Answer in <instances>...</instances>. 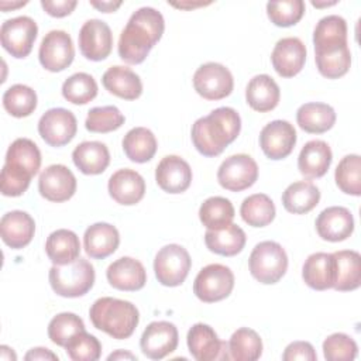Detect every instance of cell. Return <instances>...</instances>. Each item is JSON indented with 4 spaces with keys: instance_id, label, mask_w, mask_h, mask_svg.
Segmentation results:
<instances>
[{
    "instance_id": "6da1fadb",
    "label": "cell",
    "mask_w": 361,
    "mask_h": 361,
    "mask_svg": "<svg viewBox=\"0 0 361 361\" xmlns=\"http://www.w3.org/2000/svg\"><path fill=\"white\" fill-rule=\"evenodd\" d=\"M165 31L164 16L154 7H141L131 14L118 38V55L130 63L145 61Z\"/></svg>"
},
{
    "instance_id": "7a4b0ae2",
    "label": "cell",
    "mask_w": 361,
    "mask_h": 361,
    "mask_svg": "<svg viewBox=\"0 0 361 361\" xmlns=\"http://www.w3.org/2000/svg\"><path fill=\"white\" fill-rule=\"evenodd\" d=\"M241 118L233 107H217L192 126V142L204 157L220 155L240 134Z\"/></svg>"
},
{
    "instance_id": "3957f363",
    "label": "cell",
    "mask_w": 361,
    "mask_h": 361,
    "mask_svg": "<svg viewBox=\"0 0 361 361\" xmlns=\"http://www.w3.org/2000/svg\"><path fill=\"white\" fill-rule=\"evenodd\" d=\"M92 324L116 340L133 336L140 322V312L128 300L103 296L93 302L89 309Z\"/></svg>"
},
{
    "instance_id": "277c9868",
    "label": "cell",
    "mask_w": 361,
    "mask_h": 361,
    "mask_svg": "<svg viewBox=\"0 0 361 361\" xmlns=\"http://www.w3.org/2000/svg\"><path fill=\"white\" fill-rule=\"evenodd\" d=\"M94 268L85 258H76L66 265H52L48 274L52 290L62 298L86 295L94 283Z\"/></svg>"
},
{
    "instance_id": "5b68a950",
    "label": "cell",
    "mask_w": 361,
    "mask_h": 361,
    "mask_svg": "<svg viewBox=\"0 0 361 361\" xmlns=\"http://www.w3.org/2000/svg\"><path fill=\"white\" fill-rule=\"evenodd\" d=\"M251 275L264 285H272L282 279L288 269V255L276 241L258 243L248 258Z\"/></svg>"
},
{
    "instance_id": "8992f818",
    "label": "cell",
    "mask_w": 361,
    "mask_h": 361,
    "mask_svg": "<svg viewBox=\"0 0 361 361\" xmlns=\"http://www.w3.org/2000/svg\"><path fill=\"white\" fill-rule=\"evenodd\" d=\"M41 166V152L37 144L30 138L14 140L7 152L1 173L31 183L32 176Z\"/></svg>"
},
{
    "instance_id": "52a82bcc",
    "label": "cell",
    "mask_w": 361,
    "mask_h": 361,
    "mask_svg": "<svg viewBox=\"0 0 361 361\" xmlns=\"http://www.w3.org/2000/svg\"><path fill=\"white\" fill-rule=\"evenodd\" d=\"M192 267V259L186 248L179 244L164 245L155 255L154 272L164 286H179L185 282Z\"/></svg>"
},
{
    "instance_id": "ba28073f",
    "label": "cell",
    "mask_w": 361,
    "mask_h": 361,
    "mask_svg": "<svg viewBox=\"0 0 361 361\" xmlns=\"http://www.w3.org/2000/svg\"><path fill=\"white\" fill-rule=\"evenodd\" d=\"M234 288V274L223 264L203 267L195 278L193 293L204 303H214L226 299Z\"/></svg>"
},
{
    "instance_id": "9c48e42d",
    "label": "cell",
    "mask_w": 361,
    "mask_h": 361,
    "mask_svg": "<svg viewBox=\"0 0 361 361\" xmlns=\"http://www.w3.org/2000/svg\"><path fill=\"white\" fill-rule=\"evenodd\" d=\"M38 25L28 16H18L6 20L0 28L3 48L14 58L21 59L30 55L37 39Z\"/></svg>"
},
{
    "instance_id": "30bf717a",
    "label": "cell",
    "mask_w": 361,
    "mask_h": 361,
    "mask_svg": "<svg viewBox=\"0 0 361 361\" xmlns=\"http://www.w3.org/2000/svg\"><path fill=\"white\" fill-rule=\"evenodd\" d=\"M193 87L206 100H221L231 94L234 79L228 68L219 62L200 65L193 75Z\"/></svg>"
},
{
    "instance_id": "8fae6325",
    "label": "cell",
    "mask_w": 361,
    "mask_h": 361,
    "mask_svg": "<svg viewBox=\"0 0 361 361\" xmlns=\"http://www.w3.org/2000/svg\"><path fill=\"white\" fill-rule=\"evenodd\" d=\"M258 179V165L247 154H235L226 158L217 171L221 188L230 192H241L251 188Z\"/></svg>"
},
{
    "instance_id": "7c38bea8",
    "label": "cell",
    "mask_w": 361,
    "mask_h": 361,
    "mask_svg": "<svg viewBox=\"0 0 361 361\" xmlns=\"http://www.w3.org/2000/svg\"><path fill=\"white\" fill-rule=\"evenodd\" d=\"M78 131L75 114L63 107L47 110L38 121L41 138L51 147H62L73 140Z\"/></svg>"
},
{
    "instance_id": "4fadbf2b",
    "label": "cell",
    "mask_w": 361,
    "mask_h": 361,
    "mask_svg": "<svg viewBox=\"0 0 361 361\" xmlns=\"http://www.w3.org/2000/svg\"><path fill=\"white\" fill-rule=\"evenodd\" d=\"M75 58V47L71 35L62 30H52L41 41L38 59L49 72L65 71Z\"/></svg>"
},
{
    "instance_id": "5bb4252c",
    "label": "cell",
    "mask_w": 361,
    "mask_h": 361,
    "mask_svg": "<svg viewBox=\"0 0 361 361\" xmlns=\"http://www.w3.org/2000/svg\"><path fill=\"white\" fill-rule=\"evenodd\" d=\"M189 353L197 361L230 360L228 343L221 341L217 333L204 323L193 324L186 336Z\"/></svg>"
},
{
    "instance_id": "9a60e30c",
    "label": "cell",
    "mask_w": 361,
    "mask_h": 361,
    "mask_svg": "<svg viewBox=\"0 0 361 361\" xmlns=\"http://www.w3.org/2000/svg\"><path fill=\"white\" fill-rule=\"evenodd\" d=\"M79 49L89 61L106 59L113 48V34L107 23L99 18H90L83 23L79 31Z\"/></svg>"
},
{
    "instance_id": "2e32d148",
    "label": "cell",
    "mask_w": 361,
    "mask_h": 361,
    "mask_svg": "<svg viewBox=\"0 0 361 361\" xmlns=\"http://www.w3.org/2000/svg\"><path fill=\"white\" fill-rule=\"evenodd\" d=\"M179 334L173 323L159 320L149 323L141 334L140 347L145 357L161 360L173 353L178 347Z\"/></svg>"
},
{
    "instance_id": "e0dca14e",
    "label": "cell",
    "mask_w": 361,
    "mask_h": 361,
    "mask_svg": "<svg viewBox=\"0 0 361 361\" xmlns=\"http://www.w3.org/2000/svg\"><path fill=\"white\" fill-rule=\"evenodd\" d=\"M76 186L78 183L73 172L62 164L49 165L39 173V195L49 202L61 203L69 200L75 195Z\"/></svg>"
},
{
    "instance_id": "ac0fdd59",
    "label": "cell",
    "mask_w": 361,
    "mask_h": 361,
    "mask_svg": "<svg viewBox=\"0 0 361 361\" xmlns=\"http://www.w3.org/2000/svg\"><path fill=\"white\" fill-rule=\"evenodd\" d=\"M296 130L286 120H274L259 133V147L267 158L279 161L286 158L295 148Z\"/></svg>"
},
{
    "instance_id": "d6986e66",
    "label": "cell",
    "mask_w": 361,
    "mask_h": 361,
    "mask_svg": "<svg viewBox=\"0 0 361 361\" xmlns=\"http://www.w3.org/2000/svg\"><path fill=\"white\" fill-rule=\"evenodd\" d=\"M275 72L282 78L296 76L306 62V47L298 37L281 38L271 54Z\"/></svg>"
},
{
    "instance_id": "ffe728a7",
    "label": "cell",
    "mask_w": 361,
    "mask_h": 361,
    "mask_svg": "<svg viewBox=\"0 0 361 361\" xmlns=\"http://www.w3.org/2000/svg\"><path fill=\"white\" fill-rule=\"evenodd\" d=\"M190 165L178 155L164 157L155 169V180L166 193H182L192 183Z\"/></svg>"
},
{
    "instance_id": "44dd1931",
    "label": "cell",
    "mask_w": 361,
    "mask_h": 361,
    "mask_svg": "<svg viewBox=\"0 0 361 361\" xmlns=\"http://www.w3.org/2000/svg\"><path fill=\"white\" fill-rule=\"evenodd\" d=\"M316 231L320 238L331 243L347 240L354 231V217L347 207L330 206L316 219Z\"/></svg>"
},
{
    "instance_id": "7402d4cb",
    "label": "cell",
    "mask_w": 361,
    "mask_h": 361,
    "mask_svg": "<svg viewBox=\"0 0 361 361\" xmlns=\"http://www.w3.org/2000/svg\"><path fill=\"white\" fill-rule=\"evenodd\" d=\"M106 278L114 289L134 292L145 286L147 271L138 259L121 257L107 267Z\"/></svg>"
},
{
    "instance_id": "603a6c76",
    "label": "cell",
    "mask_w": 361,
    "mask_h": 361,
    "mask_svg": "<svg viewBox=\"0 0 361 361\" xmlns=\"http://www.w3.org/2000/svg\"><path fill=\"white\" fill-rule=\"evenodd\" d=\"M107 189L114 202L123 206H133L144 197L145 180L137 171L123 168L110 176Z\"/></svg>"
},
{
    "instance_id": "cb8c5ba5",
    "label": "cell",
    "mask_w": 361,
    "mask_h": 361,
    "mask_svg": "<svg viewBox=\"0 0 361 361\" xmlns=\"http://www.w3.org/2000/svg\"><path fill=\"white\" fill-rule=\"evenodd\" d=\"M35 233L34 219L23 210H11L0 220V234L6 245L20 250L28 245Z\"/></svg>"
},
{
    "instance_id": "d4e9b609",
    "label": "cell",
    "mask_w": 361,
    "mask_h": 361,
    "mask_svg": "<svg viewBox=\"0 0 361 361\" xmlns=\"http://www.w3.org/2000/svg\"><path fill=\"white\" fill-rule=\"evenodd\" d=\"M302 278L305 283L314 290H326L336 282V261L333 252H313L303 267Z\"/></svg>"
},
{
    "instance_id": "484cf974",
    "label": "cell",
    "mask_w": 361,
    "mask_h": 361,
    "mask_svg": "<svg viewBox=\"0 0 361 361\" xmlns=\"http://www.w3.org/2000/svg\"><path fill=\"white\" fill-rule=\"evenodd\" d=\"M120 244L118 230L110 223H94L83 234V247L86 254L94 259H103L111 255Z\"/></svg>"
},
{
    "instance_id": "4316f807",
    "label": "cell",
    "mask_w": 361,
    "mask_h": 361,
    "mask_svg": "<svg viewBox=\"0 0 361 361\" xmlns=\"http://www.w3.org/2000/svg\"><path fill=\"white\" fill-rule=\"evenodd\" d=\"M333 161V152L329 144L323 140L307 141L299 152L298 169L299 172L309 178H322L330 168Z\"/></svg>"
},
{
    "instance_id": "83f0119b",
    "label": "cell",
    "mask_w": 361,
    "mask_h": 361,
    "mask_svg": "<svg viewBox=\"0 0 361 361\" xmlns=\"http://www.w3.org/2000/svg\"><path fill=\"white\" fill-rule=\"evenodd\" d=\"M102 83L111 94L124 99L135 100L142 93V82L140 76L127 66H110L102 76Z\"/></svg>"
},
{
    "instance_id": "f1b7e54d",
    "label": "cell",
    "mask_w": 361,
    "mask_h": 361,
    "mask_svg": "<svg viewBox=\"0 0 361 361\" xmlns=\"http://www.w3.org/2000/svg\"><path fill=\"white\" fill-rule=\"evenodd\" d=\"M279 99V86L269 75L262 73L254 76L245 87L247 104L258 113H267L274 110L278 106Z\"/></svg>"
},
{
    "instance_id": "f546056e",
    "label": "cell",
    "mask_w": 361,
    "mask_h": 361,
    "mask_svg": "<svg viewBox=\"0 0 361 361\" xmlns=\"http://www.w3.org/2000/svg\"><path fill=\"white\" fill-rule=\"evenodd\" d=\"M75 166L85 175L103 173L110 164V152L100 141H83L72 152Z\"/></svg>"
},
{
    "instance_id": "4dcf8cb0",
    "label": "cell",
    "mask_w": 361,
    "mask_h": 361,
    "mask_svg": "<svg viewBox=\"0 0 361 361\" xmlns=\"http://www.w3.org/2000/svg\"><path fill=\"white\" fill-rule=\"evenodd\" d=\"M245 241L247 237L244 230L233 223L223 228L207 230L204 233V244L209 251L223 257H233L240 254L245 245Z\"/></svg>"
},
{
    "instance_id": "1f68e13d",
    "label": "cell",
    "mask_w": 361,
    "mask_h": 361,
    "mask_svg": "<svg viewBox=\"0 0 361 361\" xmlns=\"http://www.w3.org/2000/svg\"><path fill=\"white\" fill-rule=\"evenodd\" d=\"M45 252L54 265H66L73 262L80 254L79 237L68 228L55 230L45 241Z\"/></svg>"
},
{
    "instance_id": "d6a6232c",
    "label": "cell",
    "mask_w": 361,
    "mask_h": 361,
    "mask_svg": "<svg viewBox=\"0 0 361 361\" xmlns=\"http://www.w3.org/2000/svg\"><path fill=\"white\" fill-rule=\"evenodd\" d=\"M299 127L309 134H322L329 131L336 123V111L327 103H305L296 111Z\"/></svg>"
},
{
    "instance_id": "836d02e7",
    "label": "cell",
    "mask_w": 361,
    "mask_h": 361,
    "mask_svg": "<svg viewBox=\"0 0 361 361\" xmlns=\"http://www.w3.org/2000/svg\"><path fill=\"white\" fill-rule=\"evenodd\" d=\"M319 200L320 190L310 180L293 182L282 193V204L285 210L293 214L309 213L319 204Z\"/></svg>"
},
{
    "instance_id": "e575fe53",
    "label": "cell",
    "mask_w": 361,
    "mask_h": 361,
    "mask_svg": "<svg viewBox=\"0 0 361 361\" xmlns=\"http://www.w3.org/2000/svg\"><path fill=\"white\" fill-rule=\"evenodd\" d=\"M336 261L334 289L340 292L355 290L361 285V257L354 250L333 252Z\"/></svg>"
},
{
    "instance_id": "d590c367",
    "label": "cell",
    "mask_w": 361,
    "mask_h": 361,
    "mask_svg": "<svg viewBox=\"0 0 361 361\" xmlns=\"http://www.w3.org/2000/svg\"><path fill=\"white\" fill-rule=\"evenodd\" d=\"M314 61L319 73L327 79L344 76L351 66V52L347 45L314 49Z\"/></svg>"
},
{
    "instance_id": "8d00e7d4",
    "label": "cell",
    "mask_w": 361,
    "mask_h": 361,
    "mask_svg": "<svg viewBox=\"0 0 361 361\" xmlns=\"http://www.w3.org/2000/svg\"><path fill=\"white\" fill-rule=\"evenodd\" d=\"M123 151L126 157L137 164H144L154 158L158 142L154 133L147 127H134L123 138Z\"/></svg>"
},
{
    "instance_id": "74e56055",
    "label": "cell",
    "mask_w": 361,
    "mask_h": 361,
    "mask_svg": "<svg viewBox=\"0 0 361 361\" xmlns=\"http://www.w3.org/2000/svg\"><path fill=\"white\" fill-rule=\"evenodd\" d=\"M241 219L251 227H265L275 219L276 209L265 193H254L245 197L240 207Z\"/></svg>"
},
{
    "instance_id": "f35d334b",
    "label": "cell",
    "mask_w": 361,
    "mask_h": 361,
    "mask_svg": "<svg viewBox=\"0 0 361 361\" xmlns=\"http://www.w3.org/2000/svg\"><path fill=\"white\" fill-rule=\"evenodd\" d=\"M227 343L230 360L255 361L262 354V340L259 334L248 327L237 329Z\"/></svg>"
},
{
    "instance_id": "ab89813d",
    "label": "cell",
    "mask_w": 361,
    "mask_h": 361,
    "mask_svg": "<svg viewBox=\"0 0 361 361\" xmlns=\"http://www.w3.org/2000/svg\"><path fill=\"white\" fill-rule=\"evenodd\" d=\"M233 203L223 196H212L199 207V219L207 230H217L228 226L234 219Z\"/></svg>"
},
{
    "instance_id": "60d3db41",
    "label": "cell",
    "mask_w": 361,
    "mask_h": 361,
    "mask_svg": "<svg viewBox=\"0 0 361 361\" xmlns=\"http://www.w3.org/2000/svg\"><path fill=\"white\" fill-rule=\"evenodd\" d=\"M3 107L13 117H28L37 109V93L27 85H13L3 94Z\"/></svg>"
},
{
    "instance_id": "b9f144b4",
    "label": "cell",
    "mask_w": 361,
    "mask_h": 361,
    "mask_svg": "<svg viewBox=\"0 0 361 361\" xmlns=\"http://www.w3.org/2000/svg\"><path fill=\"white\" fill-rule=\"evenodd\" d=\"M97 83L86 72L71 75L62 85V96L72 104H86L97 96Z\"/></svg>"
},
{
    "instance_id": "7bdbcfd3",
    "label": "cell",
    "mask_w": 361,
    "mask_h": 361,
    "mask_svg": "<svg viewBox=\"0 0 361 361\" xmlns=\"http://www.w3.org/2000/svg\"><path fill=\"white\" fill-rule=\"evenodd\" d=\"M347 44V23L341 16L330 14L319 20L313 31L314 48Z\"/></svg>"
},
{
    "instance_id": "ee69618b",
    "label": "cell",
    "mask_w": 361,
    "mask_h": 361,
    "mask_svg": "<svg viewBox=\"0 0 361 361\" xmlns=\"http://www.w3.org/2000/svg\"><path fill=\"white\" fill-rule=\"evenodd\" d=\"M336 185L347 195H361V158L357 154H350L341 158L334 172Z\"/></svg>"
},
{
    "instance_id": "f6af8a7d",
    "label": "cell",
    "mask_w": 361,
    "mask_h": 361,
    "mask_svg": "<svg viewBox=\"0 0 361 361\" xmlns=\"http://www.w3.org/2000/svg\"><path fill=\"white\" fill-rule=\"evenodd\" d=\"M80 331H85V323L78 314L71 312L58 313L48 324L49 340L63 348Z\"/></svg>"
},
{
    "instance_id": "bcb514c9",
    "label": "cell",
    "mask_w": 361,
    "mask_h": 361,
    "mask_svg": "<svg viewBox=\"0 0 361 361\" xmlns=\"http://www.w3.org/2000/svg\"><path fill=\"white\" fill-rule=\"evenodd\" d=\"M124 121V114L116 106H102L87 111L85 127L90 133H110L118 130Z\"/></svg>"
},
{
    "instance_id": "7dc6e473",
    "label": "cell",
    "mask_w": 361,
    "mask_h": 361,
    "mask_svg": "<svg viewBox=\"0 0 361 361\" xmlns=\"http://www.w3.org/2000/svg\"><path fill=\"white\" fill-rule=\"evenodd\" d=\"M267 14L271 23L276 27H290L300 21L305 14V1L302 0H285V1H268Z\"/></svg>"
},
{
    "instance_id": "c3c4849f",
    "label": "cell",
    "mask_w": 361,
    "mask_h": 361,
    "mask_svg": "<svg viewBox=\"0 0 361 361\" xmlns=\"http://www.w3.org/2000/svg\"><path fill=\"white\" fill-rule=\"evenodd\" d=\"M65 351L73 361H96L102 355V344L93 334L85 330L78 333L65 345Z\"/></svg>"
},
{
    "instance_id": "681fc988",
    "label": "cell",
    "mask_w": 361,
    "mask_h": 361,
    "mask_svg": "<svg viewBox=\"0 0 361 361\" xmlns=\"http://www.w3.org/2000/svg\"><path fill=\"white\" fill-rule=\"evenodd\" d=\"M358 345L344 333H333L323 341V355L327 361H351L357 357Z\"/></svg>"
},
{
    "instance_id": "f907efd6",
    "label": "cell",
    "mask_w": 361,
    "mask_h": 361,
    "mask_svg": "<svg viewBox=\"0 0 361 361\" xmlns=\"http://www.w3.org/2000/svg\"><path fill=\"white\" fill-rule=\"evenodd\" d=\"M282 360L283 361H295V360L316 361L317 355L313 345L309 341H293L286 345L282 354Z\"/></svg>"
},
{
    "instance_id": "816d5d0a",
    "label": "cell",
    "mask_w": 361,
    "mask_h": 361,
    "mask_svg": "<svg viewBox=\"0 0 361 361\" xmlns=\"http://www.w3.org/2000/svg\"><path fill=\"white\" fill-rule=\"evenodd\" d=\"M78 6L76 0H41V7L51 17L62 18L69 16Z\"/></svg>"
},
{
    "instance_id": "f5cc1de1",
    "label": "cell",
    "mask_w": 361,
    "mask_h": 361,
    "mask_svg": "<svg viewBox=\"0 0 361 361\" xmlns=\"http://www.w3.org/2000/svg\"><path fill=\"white\" fill-rule=\"evenodd\" d=\"M24 360L27 361H37V360H54L58 361V355L54 354L51 350L44 348V347H35L31 348L25 355Z\"/></svg>"
},
{
    "instance_id": "db71d44e",
    "label": "cell",
    "mask_w": 361,
    "mask_h": 361,
    "mask_svg": "<svg viewBox=\"0 0 361 361\" xmlns=\"http://www.w3.org/2000/svg\"><path fill=\"white\" fill-rule=\"evenodd\" d=\"M90 6L102 13H111L121 6V1H90Z\"/></svg>"
},
{
    "instance_id": "11a10c76",
    "label": "cell",
    "mask_w": 361,
    "mask_h": 361,
    "mask_svg": "<svg viewBox=\"0 0 361 361\" xmlns=\"http://www.w3.org/2000/svg\"><path fill=\"white\" fill-rule=\"evenodd\" d=\"M109 361H113V360H137V357L134 354H131L130 351H124V350H117L114 353H111L109 357H107Z\"/></svg>"
},
{
    "instance_id": "9f6ffc18",
    "label": "cell",
    "mask_w": 361,
    "mask_h": 361,
    "mask_svg": "<svg viewBox=\"0 0 361 361\" xmlns=\"http://www.w3.org/2000/svg\"><path fill=\"white\" fill-rule=\"evenodd\" d=\"M0 358L1 360H17V355L14 354V351H13V348H10V347H7V345H1L0 347Z\"/></svg>"
},
{
    "instance_id": "6f0895ef",
    "label": "cell",
    "mask_w": 361,
    "mask_h": 361,
    "mask_svg": "<svg viewBox=\"0 0 361 361\" xmlns=\"http://www.w3.org/2000/svg\"><path fill=\"white\" fill-rule=\"evenodd\" d=\"M210 3H171V6L173 7H178V8H185V10H189V8H195V7H200V6H207Z\"/></svg>"
},
{
    "instance_id": "680465c9",
    "label": "cell",
    "mask_w": 361,
    "mask_h": 361,
    "mask_svg": "<svg viewBox=\"0 0 361 361\" xmlns=\"http://www.w3.org/2000/svg\"><path fill=\"white\" fill-rule=\"evenodd\" d=\"M27 4V1H18V3H10V4H7L6 1H0V7H1V10L6 13L10 7L11 8H16V7H21V6H25Z\"/></svg>"
},
{
    "instance_id": "91938a15",
    "label": "cell",
    "mask_w": 361,
    "mask_h": 361,
    "mask_svg": "<svg viewBox=\"0 0 361 361\" xmlns=\"http://www.w3.org/2000/svg\"><path fill=\"white\" fill-rule=\"evenodd\" d=\"M337 1H330V3H317V1H312V6L314 7H329V6H334Z\"/></svg>"
}]
</instances>
